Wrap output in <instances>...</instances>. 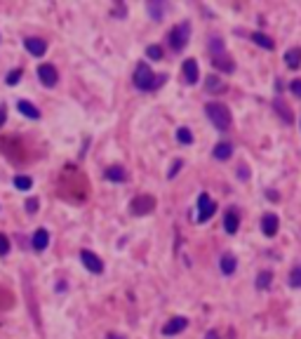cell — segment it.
<instances>
[{"instance_id": "29", "label": "cell", "mask_w": 301, "mask_h": 339, "mask_svg": "<svg viewBox=\"0 0 301 339\" xmlns=\"http://www.w3.org/2000/svg\"><path fill=\"white\" fill-rule=\"evenodd\" d=\"M7 254H10V238L0 233V257H7Z\"/></svg>"}, {"instance_id": "10", "label": "cell", "mask_w": 301, "mask_h": 339, "mask_svg": "<svg viewBox=\"0 0 301 339\" xmlns=\"http://www.w3.org/2000/svg\"><path fill=\"white\" fill-rule=\"evenodd\" d=\"M224 228H226V233H238L240 228V215L231 207V210H226V215H224Z\"/></svg>"}, {"instance_id": "27", "label": "cell", "mask_w": 301, "mask_h": 339, "mask_svg": "<svg viewBox=\"0 0 301 339\" xmlns=\"http://www.w3.org/2000/svg\"><path fill=\"white\" fill-rule=\"evenodd\" d=\"M289 285H292V288H301V264L289 271Z\"/></svg>"}, {"instance_id": "30", "label": "cell", "mask_w": 301, "mask_h": 339, "mask_svg": "<svg viewBox=\"0 0 301 339\" xmlns=\"http://www.w3.org/2000/svg\"><path fill=\"white\" fill-rule=\"evenodd\" d=\"M19 81H21V68H14L7 73V85H17Z\"/></svg>"}, {"instance_id": "11", "label": "cell", "mask_w": 301, "mask_h": 339, "mask_svg": "<svg viewBox=\"0 0 301 339\" xmlns=\"http://www.w3.org/2000/svg\"><path fill=\"white\" fill-rule=\"evenodd\" d=\"M181 68H184V81L188 83V85H196V83H198V75H200L196 59H186Z\"/></svg>"}, {"instance_id": "5", "label": "cell", "mask_w": 301, "mask_h": 339, "mask_svg": "<svg viewBox=\"0 0 301 339\" xmlns=\"http://www.w3.org/2000/svg\"><path fill=\"white\" fill-rule=\"evenodd\" d=\"M155 207V198L153 196H136L132 203H129V212L136 217H144L148 212H153Z\"/></svg>"}, {"instance_id": "33", "label": "cell", "mask_w": 301, "mask_h": 339, "mask_svg": "<svg viewBox=\"0 0 301 339\" xmlns=\"http://www.w3.org/2000/svg\"><path fill=\"white\" fill-rule=\"evenodd\" d=\"M181 165H184V161H174L172 170L167 172V179H174V177H177V172H179V170H181Z\"/></svg>"}, {"instance_id": "8", "label": "cell", "mask_w": 301, "mask_h": 339, "mask_svg": "<svg viewBox=\"0 0 301 339\" xmlns=\"http://www.w3.org/2000/svg\"><path fill=\"white\" fill-rule=\"evenodd\" d=\"M80 262L85 264L87 271H92V273H101V271H104V262H101V259H99L94 252H90V250H83V252H80Z\"/></svg>"}, {"instance_id": "15", "label": "cell", "mask_w": 301, "mask_h": 339, "mask_svg": "<svg viewBox=\"0 0 301 339\" xmlns=\"http://www.w3.org/2000/svg\"><path fill=\"white\" fill-rule=\"evenodd\" d=\"M212 155H214L216 161H228V158L233 155V146L228 142H219L214 146V151H212Z\"/></svg>"}, {"instance_id": "36", "label": "cell", "mask_w": 301, "mask_h": 339, "mask_svg": "<svg viewBox=\"0 0 301 339\" xmlns=\"http://www.w3.org/2000/svg\"><path fill=\"white\" fill-rule=\"evenodd\" d=\"M5 120H7V109L5 106H0V127L5 125Z\"/></svg>"}, {"instance_id": "18", "label": "cell", "mask_w": 301, "mask_h": 339, "mask_svg": "<svg viewBox=\"0 0 301 339\" xmlns=\"http://www.w3.org/2000/svg\"><path fill=\"white\" fill-rule=\"evenodd\" d=\"M212 64H214L219 71H224V73H231L233 71V62H231V57L228 55H219V57H212Z\"/></svg>"}, {"instance_id": "2", "label": "cell", "mask_w": 301, "mask_h": 339, "mask_svg": "<svg viewBox=\"0 0 301 339\" xmlns=\"http://www.w3.org/2000/svg\"><path fill=\"white\" fill-rule=\"evenodd\" d=\"M205 113H207V118L212 120V125H214L219 132H226L228 127H231V111H228V106L222 104V101H209L207 106H205Z\"/></svg>"}, {"instance_id": "25", "label": "cell", "mask_w": 301, "mask_h": 339, "mask_svg": "<svg viewBox=\"0 0 301 339\" xmlns=\"http://www.w3.org/2000/svg\"><path fill=\"white\" fill-rule=\"evenodd\" d=\"M270 280H273V273H270V271H261V273H259V278H257V288H259V290H268Z\"/></svg>"}, {"instance_id": "14", "label": "cell", "mask_w": 301, "mask_h": 339, "mask_svg": "<svg viewBox=\"0 0 301 339\" xmlns=\"http://www.w3.org/2000/svg\"><path fill=\"white\" fill-rule=\"evenodd\" d=\"M235 266H238V259L233 257L231 252L222 254V259H219V269H222L224 276H231V273H235Z\"/></svg>"}, {"instance_id": "37", "label": "cell", "mask_w": 301, "mask_h": 339, "mask_svg": "<svg viewBox=\"0 0 301 339\" xmlns=\"http://www.w3.org/2000/svg\"><path fill=\"white\" fill-rule=\"evenodd\" d=\"M205 339H219V334H216V332H214V330H209V332H207V334H205Z\"/></svg>"}, {"instance_id": "7", "label": "cell", "mask_w": 301, "mask_h": 339, "mask_svg": "<svg viewBox=\"0 0 301 339\" xmlns=\"http://www.w3.org/2000/svg\"><path fill=\"white\" fill-rule=\"evenodd\" d=\"M38 78H40V83L45 87H54L57 81H59V73H57V68L52 64H40L38 66Z\"/></svg>"}, {"instance_id": "22", "label": "cell", "mask_w": 301, "mask_h": 339, "mask_svg": "<svg viewBox=\"0 0 301 339\" xmlns=\"http://www.w3.org/2000/svg\"><path fill=\"white\" fill-rule=\"evenodd\" d=\"M165 10H167V3H148V14L155 21H160V19L165 17Z\"/></svg>"}, {"instance_id": "23", "label": "cell", "mask_w": 301, "mask_h": 339, "mask_svg": "<svg viewBox=\"0 0 301 339\" xmlns=\"http://www.w3.org/2000/svg\"><path fill=\"white\" fill-rule=\"evenodd\" d=\"M209 52H212V57L226 55V49H224V40H222L219 36H212V38H209Z\"/></svg>"}, {"instance_id": "26", "label": "cell", "mask_w": 301, "mask_h": 339, "mask_svg": "<svg viewBox=\"0 0 301 339\" xmlns=\"http://www.w3.org/2000/svg\"><path fill=\"white\" fill-rule=\"evenodd\" d=\"M177 142L179 144H193V135L188 127H179L177 129Z\"/></svg>"}, {"instance_id": "6", "label": "cell", "mask_w": 301, "mask_h": 339, "mask_svg": "<svg viewBox=\"0 0 301 339\" xmlns=\"http://www.w3.org/2000/svg\"><path fill=\"white\" fill-rule=\"evenodd\" d=\"M186 327H188V318H184V316H174V318H170V321L162 325V334H165V337H174V334L184 332Z\"/></svg>"}, {"instance_id": "31", "label": "cell", "mask_w": 301, "mask_h": 339, "mask_svg": "<svg viewBox=\"0 0 301 339\" xmlns=\"http://www.w3.org/2000/svg\"><path fill=\"white\" fill-rule=\"evenodd\" d=\"M24 207H26V212H29V215H36V210L40 207V203H38V198H29Z\"/></svg>"}, {"instance_id": "3", "label": "cell", "mask_w": 301, "mask_h": 339, "mask_svg": "<svg viewBox=\"0 0 301 339\" xmlns=\"http://www.w3.org/2000/svg\"><path fill=\"white\" fill-rule=\"evenodd\" d=\"M188 36H190V24L188 21H181V24H177L172 31L167 33V43H170V47L174 52H181L186 47V43H188Z\"/></svg>"}, {"instance_id": "16", "label": "cell", "mask_w": 301, "mask_h": 339, "mask_svg": "<svg viewBox=\"0 0 301 339\" xmlns=\"http://www.w3.org/2000/svg\"><path fill=\"white\" fill-rule=\"evenodd\" d=\"M104 174H106V179H108V181H116V184H123V181H127V172H125L120 165L108 167Z\"/></svg>"}, {"instance_id": "38", "label": "cell", "mask_w": 301, "mask_h": 339, "mask_svg": "<svg viewBox=\"0 0 301 339\" xmlns=\"http://www.w3.org/2000/svg\"><path fill=\"white\" fill-rule=\"evenodd\" d=\"M106 339H125V337H123V334H108Z\"/></svg>"}, {"instance_id": "1", "label": "cell", "mask_w": 301, "mask_h": 339, "mask_svg": "<svg viewBox=\"0 0 301 339\" xmlns=\"http://www.w3.org/2000/svg\"><path fill=\"white\" fill-rule=\"evenodd\" d=\"M167 81L165 73H153L151 71V66L144 62L136 64L134 68V75H132V83H134L136 90H142V92H153V90H158L162 83Z\"/></svg>"}, {"instance_id": "13", "label": "cell", "mask_w": 301, "mask_h": 339, "mask_svg": "<svg viewBox=\"0 0 301 339\" xmlns=\"http://www.w3.org/2000/svg\"><path fill=\"white\" fill-rule=\"evenodd\" d=\"M31 245H33V250H36V252H43L45 247L49 245V233L45 231V228H38L36 233H33Z\"/></svg>"}, {"instance_id": "28", "label": "cell", "mask_w": 301, "mask_h": 339, "mask_svg": "<svg viewBox=\"0 0 301 339\" xmlns=\"http://www.w3.org/2000/svg\"><path fill=\"white\" fill-rule=\"evenodd\" d=\"M146 57H151L153 62H160V59H162V47H160V45H148Z\"/></svg>"}, {"instance_id": "4", "label": "cell", "mask_w": 301, "mask_h": 339, "mask_svg": "<svg viewBox=\"0 0 301 339\" xmlns=\"http://www.w3.org/2000/svg\"><path fill=\"white\" fill-rule=\"evenodd\" d=\"M214 212H216V203L207 196V193H200V196H198V222L200 224L209 222V219L214 217Z\"/></svg>"}, {"instance_id": "34", "label": "cell", "mask_w": 301, "mask_h": 339, "mask_svg": "<svg viewBox=\"0 0 301 339\" xmlns=\"http://www.w3.org/2000/svg\"><path fill=\"white\" fill-rule=\"evenodd\" d=\"M289 90H292V94H296L301 99V81H292L289 83Z\"/></svg>"}, {"instance_id": "32", "label": "cell", "mask_w": 301, "mask_h": 339, "mask_svg": "<svg viewBox=\"0 0 301 339\" xmlns=\"http://www.w3.org/2000/svg\"><path fill=\"white\" fill-rule=\"evenodd\" d=\"M222 81H219V78H214V75H209L207 78V90H222Z\"/></svg>"}, {"instance_id": "12", "label": "cell", "mask_w": 301, "mask_h": 339, "mask_svg": "<svg viewBox=\"0 0 301 339\" xmlns=\"http://www.w3.org/2000/svg\"><path fill=\"white\" fill-rule=\"evenodd\" d=\"M24 45H26V49L31 52L33 57H43L45 55V49H47V43H45L43 38H26L24 40Z\"/></svg>"}, {"instance_id": "35", "label": "cell", "mask_w": 301, "mask_h": 339, "mask_svg": "<svg viewBox=\"0 0 301 339\" xmlns=\"http://www.w3.org/2000/svg\"><path fill=\"white\" fill-rule=\"evenodd\" d=\"M238 177H240V179H247V177H250V172H247V165H240V167H238Z\"/></svg>"}, {"instance_id": "17", "label": "cell", "mask_w": 301, "mask_h": 339, "mask_svg": "<svg viewBox=\"0 0 301 339\" xmlns=\"http://www.w3.org/2000/svg\"><path fill=\"white\" fill-rule=\"evenodd\" d=\"M17 109L24 113L26 118H31V120H38V118H40V111H38V109L31 104V101H26V99H19V101H17Z\"/></svg>"}, {"instance_id": "21", "label": "cell", "mask_w": 301, "mask_h": 339, "mask_svg": "<svg viewBox=\"0 0 301 339\" xmlns=\"http://www.w3.org/2000/svg\"><path fill=\"white\" fill-rule=\"evenodd\" d=\"M250 38H252V43H257L259 47H264V49H273V47H276V43H273V38H268L266 33L254 31Z\"/></svg>"}, {"instance_id": "24", "label": "cell", "mask_w": 301, "mask_h": 339, "mask_svg": "<svg viewBox=\"0 0 301 339\" xmlns=\"http://www.w3.org/2000/svg\"><path fill=\"white\" fill-rule=\"evenodd\" d=\"M12 184L17 186L19 191H29V189L33 186V179L31 177H24V174H17V177L12 179Z\"/></svg>"}, {"instance_id": "19", "label": "cell", "mask_w": 301, "mask_h": 339, "mask_svg": "<svg viewBox=\"0 0 301 339\" xmlns=\"http://www.w3.org/2000/svg\"><path fill=\"white\" fill-rule=\"evenodd\" d=\"M285 64L289 68H299L301 66V49L299 47H292L285 52Z\"/></svg>"}, {"instance_id": "20", "label": "cell", "mask_w": 301, "mask_h": 339, "mask_svg": "<svg viewBox=\"0 0 301 339\" xmlns=\"http://www.w3.org/2000/svg\"><path fill=\"white\" fill-rule=\"evenodd\" d=\"M273 109L280 113V118H283L285 123H292V113H289V109H287V104H285L283 97H276V99H273Z\"/></svg>"}, {"instance_id": "9", "label": "cell", "mask_w": 301, "mask_h": 339, "mask_svg": "<svg viewBox=\"0 0 301 339\" xmlns=\"http://www.w3.org/2000/svg\"><path fill=\"white\" fill-rule=\"evenodd\" d=\"M278 226H280V219H278V215H273V212H266V215L261 217V231H264V236L273 238V236L278 233Z\"/></svg>"}]
</instances>
